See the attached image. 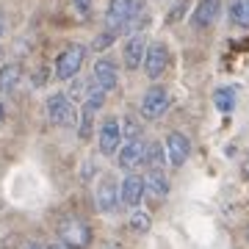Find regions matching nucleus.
<instances>
[{
    "mask_svg": "<svg viewBox=\"0 0 249 249\" xmlns=\"http://www.w3.org/2000/svg\"><path fill=\"white\" fill-rule=\"evenodd\" d=\"M169 106H172L169 91L163 89V86H152V89H147V94L142 97L139 111H142L144 119H160V116L169 111Z\"/></svg>",
    "mask_w": 249,
    "mask_h": 249,
    "instance_id": "obj_4",
    "label": "nucleus"
},
{
    "mask_svg": "<svg viewBox=\"0 0 249 249\" xmlns=\"http://www.w3.org/2000/svg\"><path fill=\"white\" fill-rule=\"evenodd\" d=\"M247 172H249V160H247Z\"/></svg>",
    "mask_w": 249,
    "mask_h": 249,
    "instance_id": "obj_30",
    "label": "nucleus"
},
{
    "mask_svg": "<svg viewBox=\"0 0 249 249\" xmlns=\"http://www.w3.org/2000/svg\"><path fill=\"white\" fill-rule=\"evenodd\" d=\"M25 249H45V244H39V241H31Z\"/></svg>",
    "mask_w": 249,
    "mask_h": 249,
    "instance_id": "obj_27",
    "label": "nucleus"
},
{
    "mask_svg": "<svg viewBox=\"0 0 249 249\" xmlns=\"http://www.w3.org/2000/svg\"><path fill=\"white\" fill-rule=\"evenodd\" d=\"M144 53H147V39L142 34H133L122 47V61L127 70H139L144 61Z\"/></svg>",
    "mask_w": 249,
    "mask_h": 249,
    "instance_id": "obj_13",
    "label": "nucleus"
},
{
    "mask_svg": "<svg viewBox=\"0 0 249 249\" xmlns=\"http://www.w3.org/2000/svg\"><path fill=\"white\" fill-rule=\"evenodd\" d=\"M144 163H150V169H163L166 166V150L163 144H150L147 147V155H144Z\"/></svg>",
    "mask_w": 249,
    "mask_h": 249,
    "instance_id": "obj_19",
    "label": "nucleus"
},
{
    "mask_svg": "<svg viewBox=\"0 0 249 249\" xmlns=\"http://www.w3.org/2000/svg\"><path fill=\"white\" fill-rule=\"evenodd\" d=\"M139 11V0H111L108 6V31H122Z\"/></svg>",
    "mask_w": 249,
    "mask_h": 249,
    "instance_id": "obj_7",
    "label": "nucleus"
},
{
    "mask_svg": "<svg viewBox=\"0 0 249 249\" xmlns=\"http://www.w3.org/2000/svg\"><path fill=\"white\" fill-rule=\"evenodd\" d=\"M45 114H47V119L53 124H58V127H72V124H78V111L72 106V97H67L61 91H55V94L47 97Z\"/></svg>",
    "mask_w": 249,
    "mask_h": 249,
    "instance_id": "obj_1",
    "label": "nucleus"
},
{
    "mask_svg": "<svg viewBox=\"0 0 249 249\" xmlns=\"http://www.w3.org/2000/svg\"><path fill=\"white\" fill-rule=\"evenodd\" d=\"M247 235H249V230H247Z\"/></svg>",
    "mask_w": 249,
    "mask_h": 249,
    "instance_id": "obj_31",
    "label": "nucleus"
},
{
    "mask_svg": "<svg viewBox=\"0 0 249 249\" xmlns=\"http://www.w3.org/2000/svg\"><path fill=\"white\" fill-rule=\"evenodd\" d=\"M3 36H6V14L0 11V39H3Z\"/></svg>",
    "mask_w": 249,
    "mask_h": 249,
    "instance_id": "obj_26",
    "label": "nucleus"
},
{
    "mask_svg": "<svg viewBox=\"0 0 249 249\" xmlns=\"http://www.w3.org/2000/svg\"><path fill=\"white\" fill-rule=\"evenodd\" d=\"M83 89H86V100H83V106H86V108H91V111L97 114L100 108L106 106V94H108V91L103 89V86H100V83H97L94 78H91L89 83L83 86Z\"/></svg>",
    "mask_w": 249,
    "mask_h": 249,
    "instance_id": "obj_17",
    "label": "nucleus"
},
{
    "mask_svg": "<svg viewBox=\"0 0 249 249\" xmlns=\"http://www.w3.org/2000/svg\"><path fill=\"white\" fill-rule=\"evenodd\" d=\"M163 150H166V163L180 169L188 160V155H191V142L183 133H169L166 142H163Z\"/></svg>",
    "mask_w": 249,
    "mask_h": 249,
    "instance_id": "obj_8",
    "label": "nucleus"
},
{
    "mask_svg": "<svg viewBox=\"0 0 249 249\" xmlns=\"http://www.w3.org/2000/svg\"><path fill=\"white\" fill-rule=\"evenodd\" d=\"M144 194H150L152 199H166V194H169V180H166L163 169H150V175L144 178Z\"/></svg>",
    "mask_w": 249,
    "mask_h": 249,
    "instance_id": "obj_15",
    "label": "nucleus"
},
{
    "mask_svg": "<svg viewBox=\"0 0 249 249\" xmlns=\"http://www.w3.org/2000/svg\"><path fill=\"white\" fill-rule=\"evenodd\" d=\"M58 238H61V244H67L70 249H86L91 244V230H89L86 222H80L75 216H67V219H61V224H58Z\"/></svg>",
    "mask_w": 249,
    "mask_h": 249,
    "instance_id": "obj_3",
    "label": "nucleus"
},
{
    "mask_svg": "<svg viewBox=\"0 0 249 249\" xmlns=\"http://www.w3.org/2000/svg\"><path fill=\"white\" fill-rule=\"evenodd\" d=\"M97 142H100V152H103V155H114V152L122 147V122L114 119V116H108L106 122L100 124Z\"/></svg>",
    "mask_w": 249,
    "mask_h": 249,
    "instance_id": "obj_6",
    "label": "nucleus"
},
{
    "mask_svg": "<svg viewBox=\"0 0 249 249\" xmlns=\"http://www.w3.org/2000/svg\"><path fill=\"white\" fill-rule=\"evenodd\" d=\"M94 80H97V83H100L106 91H114L116 83H119L116 64L111 61V58H97V64H94Z\"/></svg>",
    "mask_w": 249,
    "mask_h": 249,
    "instance_id": "obj_14",
    "label": "nucleus"
},
{
    "mask_svg": "<svg viewBox=\"0 0 249 249\" xmlns=\"http://www.w3.org/2000/svg\"><path fill=\"white\" fill-rule=\"evenodd\" d=\"M235 103H238V91H235V86H222V89L213 91L216 111H222V114H232Z\"/></svg>",
    "mask_w": 249,
    "mask_h": 249,
    "instance_id": "obj_16",
    "label": "nucleus"
},
{
    "mask_svg": "<svg viewBox=\"0 0 249 249\" xmlns=\"http://www.w3.org/2000/svg\"><path fill=\"white\" fill-rule=\"evenodd\" d=\"M114 36H116V31H108V34H103V36H97V39H94V50H106L108 45H111V42H114Z\"/></svg>",
    "mask_w": 249,
    "mask_h": 249,
    "instance_id": "obj_23",
    "label": "nucleus"
},
{
    "mask_svg": "<svg viewBox=\"0 0 249 249\" xmlns=\"http://www.w3.org/2000/svg\"><path fill=\"white\" fill-rule=\"evenodd\" d=\"M94 202H97L100 213H111V211H116V205H119V186H116V180L111 178V175L100 178L97 191H94Z\"/></svg>",
    "mask_w": 249,
    "mask_h": 249,
    "instance_id": "obj_9",
    "label": "nucleus"
},
{
    "mask_svg": "<svg viewBox=\"0 0 249 249\" xmlns=\"http://www.w3.org/2000/svg\"><path fill=\"white\" fill-rule=\"evenodd\" d=\"M72 6L78 9L80 17H89L91 14V0H72Z\"/></svg>",
    "mask_w": 249,
    "mask_h": 249,
    "instance_id": "obj_25",
    "label": "nucleus"
},
{
    "mask_svg": "<svg viewBox=\"0 0 249 249\" xmlns=\"http://www.w3.org/2000/svg\"><path fill=\"white\" fill-rule=\"evenodd\" d=\"M222 14V0H199L191 14V25L194 28H211Z\"/></svg>",
    "mask_w": 249,
    "mask_h": 249,
    "instance_id": "obj_12",
    "label": "nucleus"
},
{
    "mask_svg": "<svg viewBox=\"0 0 249 249\" xmlns=\"http://www.w3.org/2000/svg\"><path fill=\"white\" fill-rule=\"evenodd\" d=\"M139 124L133 122V119H124V127H122V136H127V139H139Z\"/></svg>",
    "mask_w": 249,
    "mask_h": 249,
    "instance_id": "obj_24",
    "label": "nucleus"
},
{
    "mask_svg": "<svg viewBox=\"0 0 249 249\" xmlns=\"http://www.w3.org/2000/svg\"><path fill=\"white\" fill-rule=\"evenodd\" d=\"M91 124H94V111L83 106L80 108V122H78V136L83 139V142L91 136Z\"/></svg>",
    "mask_w": 249,
    "mask_h": 249,
    "instance_id": "obj_21",
    "label": "nucleus"
},
{
    "mask_svg": "<svg viewBox=\"0 0 249 249\" xmlns=\"http://www.w3.org/2000/svg\"><path fill=\"white\" fill-rule=\"evenodd\" d=\"M150 224H152L150 213L133 208V216H130V230H133V232H147V230H150Z\"/></svg>",
    "mask_w": 249,
    "mask_h": 249,
    "instance_id": "obj_22",
    "label": "nucleus"
},
{
    "mask_svg": "<svg viewBox=\"0 0 249 249\" xmlns=\"http://www.w3.org/2000/svg\"><path fill=\"white\" fill-rule=\"evenodd\" d=\"M3 116H6V114H3V103H0V122H3Z\"/></svg>",
    "mask_w": 249,
    "mask_h": 249,
    "instance_id": "obj_29",
    "label": "nucleus"
},
{
    "mask_svg": "<svg viewBox=\"0 0 249 249\" xmlns=\"http://www.w3.org/2000/svg\"><path fill=\"white\" fill-rule=\"evenodd\" d=\"M45 249H70V247H67V244H61V241H58V244H50V247H45Z\"/></svg>",
    "mask_w": 249,
    "mask_h": 249,
    "instance_id": "obj_28",
    "label": "nucleus"
},
{
    "mask_svg": "<svg viewBox=\"0 0 249 249\" xmlns=\"http://www.w3.org/2000/svg\"><path fill=\"white\" fill-rule=\"evenodd\" d=\"M83 61H86V45H78V42H75V45H67L61 53H58V58H55V78L72 80L80 72Z\"/></svg>",
    "mask_w": 249,
    "mask_h": 249,
    "instance_id": "obj_2",
    "label": "nucleus"
},
{
    "mask_svg": "<svg viewBox=\"0 0 249 249\" xmlns=\"http://www.w3.org/2000/svg\"><path fill=\"white\" fill-rule=\"evenodd\" d=\"M116 155H119V166H122L124 172H133L136 166H142L144 163V155H147V144L142 142V136L139 139H127V144L124 147H119L116 150Z\"/></svg>",
    "mask_w": 249,
    "mask_h": 249,
    "instance_id": "obj_10",
    "label": "nucleus"
},
{
    "mask_svg": "<svg viewBox=\"0 0 249 249\" xmlns=\"http://www.w3.org/2000/svg\"><path fill=\"white\" fill-rule=\"evenodd\" d=\"M230 19H232V25L249 28V0H232Z\"/></svg>",
    "mask_w": 249,
    "mask_h": 249,
    "instance_id": "obj_20",
    "label": "nucleus"
},
{
    "mask_svg": "<svg viewBox=\"0 0 249 249\" xmlns=\"http://www.w3.org/2000/svg\"><path fill=\"white\" fill-rule=\"evenodd\" d=\"M144 199V178H139V175H127V178L122 180V186H119V202L127 205V208H139Z\"/></svg>",
    "mask_w": 249,
    "mask_h": 249,
    "instance_id": "obj_11",
    "label": "nucleus"
},
{
    "mask_svg": "<svg viewBox=\"0 0 249 249\" xmlns=\"http://www.w3.org/2000/svg\"><path fill=\"white\" fill-rule=\"evenodd\" d=\"M144 72H147V78H160L166 67H169V47L163 45V42H152L147 47V53H144V61H142Z\"/></svg>",
    "mask_w": 249,
    "mask_h": 249,
    "instance_id": "obj_5",
    "label": "nucleus"
},
{
    "mask_svg": "<svg viewBox=\"0 0 249 249\" xmlns=\"http://www.w3.org/2000/svg\"><path fill=\"white\" fill-rule=\"evenodd\" d=\"M19 78H22V70H19L17 61L3 64L0 67V91H11L19 83Z\"/></svg>",
    "mask_w": 249,
    "mask_h": 249,
    "instance_id": "obj_18",
    "label": "nucleus"
}]
</instances>
